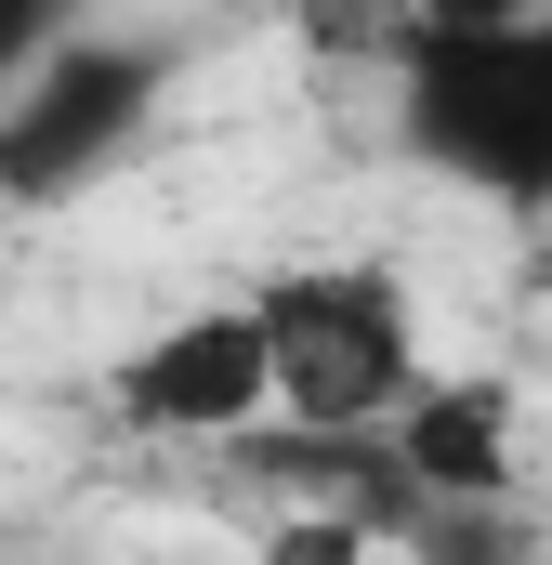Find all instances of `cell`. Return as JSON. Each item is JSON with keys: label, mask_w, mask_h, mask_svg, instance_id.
<instances>
[{"label": "cell", "mask_w": 552, "mask_h": 565, "mask_svg": "<svg viewBox=\"0 0 552 565\" xmlns=\"http://www.w3.org/2000/svg\"><path fill=\"white\" fill-rule=\"evenodd\" d=\"M369 553H382V540H369L342 500H316V513H276L264 540H251V565H369Z\"/></svg>", "instance_id": "5b68a950"}, {"label": "cell", "mask_w": 552, "mask_h": 565, "mask_svg": "<svg viewBox=\"0 0 552 565\" xmlns=\"http://www.w3.org/2000/svg\"><path fill=\"white\" fill-rule=\"evenodd\" d=\"M251 329H264V382H276V434L289 447H369L447 369L434 329H421V289L395 264H369V250L276 264L251 289Z\"/></svg>", "instance_id": "7a4b0ae2"}, {"label": "cell", "mask_w": 552, "mask_h": 565, "mask_svg": "<svg viewBox=\"0 0 552 565\" xmlns=\"http://www.w3.org/2000/svg\"><path fill=\"white\" fill-rule=\"evenodd\" d=\"M382 132L487 224H552V0H395Z\"/></svg>", "instance_id": "6da1fadb"}, {"label": "cell", "mask_w": 552, "mask_h": 565, "mask_svg": "<svg viewBox=\"0 0 552 565\" xmlns=\"http://www.w3.org/2000/svg\"><path fill=\"white\" fill-rule=\"evenodd\" d=\"M171 93H184V40L171 26H106V13L66 26L0 106V211H66V198L119 184L158 145Z\"/></svg>", "instance_id": "3957f363"}, {"label": "cell", "mask_w": 552, "mask_h": 565, "mask_svg": "<svg viewBox=\"0 0 552 565\" xmlns=\"http://www.w3.org/2000/svg\"><path fill=\"white\" fill-rule=\"evenodd\" d=\"M66 26H93V0H0V106H13V79H26Z\"/></svg>", "instance_id": "8992f818"}, {"label": "cell", "mask_w": 552, "mask_h": 565, "mask_svg": "<svg viewBox=\"0 0 552 565\" xmlns=\"http://www.w3.org/2000/svg\"><path fill=\"white\" fill-rule=\"evenodd\" d=\"M106 422L145 447H264L276 434V382H264V329H251V289L237 302H184L158 316L132 355H106Z\"/></svg>", "instance_id": "277c9868"}]
</instances>
